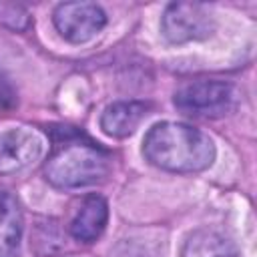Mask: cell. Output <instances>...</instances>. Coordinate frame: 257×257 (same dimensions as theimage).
<instances>
[{
	"label": "cell",
	"instance_id": "obj_4",
	"mask_svg": "<svg viewBox=\"0 0 257 257\" xmlns=\"http://www.w3.org/2000/svg\"><path fill=\"white\" fill-rule=\"evenodd\" d=\"M233 86L225 80H193L175 92V106L189 116L217 118L233 106Z\"/></svg>",
	"mask_w": 257,
	"mask_h": 257
},
{
	"label": "cell",
	"instance_id": "obj_12",
	"mask_svg": "<svg viewBox=\"0 0 257 257\" xmlns=\"http://www.w3.org/2000/svg\"><path fill=\"white\" fill-rule=\"evenodd\" d=\"M14 104H16V92L0 70V108H12Z\"/></svg>",
	"mask_w": 257,
	"mask_h": 257
},
{
	"label": "cell",
	"instance_id": "obj_2",
	"mask_svg": "<svg viewBox=\"0 0 257 257\" xmlns=\"http://www.w3.org/2000/svg\"><path fill=\"white\" fill-rule=\"evenodd\" d=\"M108 153L76 133L56 143L44 163V177L56 189H80L108 175Z\"/></svg>",
	"mask_w": 257,
	"mask_h": 257
},
{
	"label": "cell",
	"instance_id": "obj_9",
	"mask_svg": "<svg viewBox=\"0 0 257 257\" xmlns=\"http://www.w3.org/2000/svg\"><path fill=\"white\" fill-rule=\"evenodd\" d=\"M22 211L10 191L0 189V257H20Z\"/></svg>",
	"mask_w": 257,
	"mask_h": 257
},
{
	"label": "cell",
	"instance_id": "obj_7",
	"mask_svg": "<svg viewBox=\"0 0 257 257\" xmlns=\"http://www.w3.org/2000/svg\"><path fill=\"white\" fill-rule=\"evenodd\" d=\"M149 110H151V104L141 100L112 102L100 114V128L108 137L124 139L137 131V126L147 118Z\"/></svg>",
	"mask_w": 257,
	"mask_h": 257
},
{
	"label": "cell",
	"instance_id": "obj_8",
	"mask_svg": "<svg viewBox=\"0 0 257 257\" xmlns=\"http://www.w3.org/2000/svg\"><path fill=\"white\" fill-rule=\"evenodd\" d=\"M108 221V205L100 195H88L80 209L76 211L74 219L70 221V235L76 241L92 243L96 241Z\"/></svg>",
	"mask_w": 257,
	"mask_h": 257
},
{
	"label": "cell",
	"instance_id": "obj_10",
	"mask_svg": "<svg viewBox=\"0 0 257 257\" xmlns=\"http://www.w3.org/2000/svg\"><path fill=\"white\" fill-rule=\"evenodd\" d=\"M181 257H239V249L225 233L205 227L187 237Z\"/></svg>",
	"mask_w": 257,
	"mask_h": 257
},
{
	"label": "cell",
	"instance_id": "obj_5",
	"mask_svg": "<svg viewBox=\"0 0 257 257\" xmlns=\"http://www.w3.org/2000/svg\"><path fill=\"white\" fill-rule=\"evenodd\" d=\"M52 22L64 40L82 44L106 26V14L94 2H62L54 8Z\"/></svg>",
	"mask_w": 257,
	"mask_h": 257
},
{
	"label": "cell",
	"instance_id": "obj_1",
	"mask_svg": "<svg viewBox=\"0 0 257 257\" xmlns=\"http://www.w3.org/2000/svg\"><path fill=\"white\" fill-rule=\"evenodd\" d=\"M215 143L203 131L185 122H157L143 141L145 159L169 173H199L213 165Z\"/></svg>",
	"mask_w": 257,
	"mask_h": 257
},
{
	"label": "cell",
	"instance_id": "obj_3",
	"mask_svg": "<svg viewBox=\"0 0 257 257\" xmlns=\"http://www.w3.org/2000/svg\"><path fill=\"white\" fill-rule=\"evenodd\" d=\"M163 36L173 44L205 40L215 32V16L199 2H173L161 18Z\"/></svg>",
	"mask_w": 257,
	"mask_h": 257
},
{
	"label": "cell",
	"instance_id": "obj_6",
	"mask_svg": "<svg viewBox=\"0 0 257 257\" xmlns=\"http://www.w3.org/2000/svg\"><path fill=\"white\" fill-rule=\"evenodd\" d=\"M42 149V137L28 126L0 133V175H12L30 167L40 159Z\"/></svg>",
	"mask_w": 257,
	"mask_h": 257
},
{
	"label": "cell",
	"instance_id": "obj_11",
	"mask_svg": "<svg viewBox=\"0 0 257 257\" xmlns=\"http://www.w3.org/2000/svg\"><path fill=\"white\" fill-rule=\"evenodd\" d=\"M0 24H4L10 30L20 32L30 24V16L18 4H0Z\"/></svg>",
	"mask_w": 257,
	"mask_h": 257
}]
</instances>
